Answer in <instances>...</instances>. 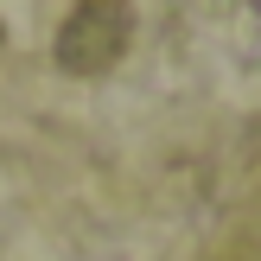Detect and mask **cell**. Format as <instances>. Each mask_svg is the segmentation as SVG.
Listing matches in <instances>:
<instances>
[{
  "instance_id": "1",
  "label": "cell",
  "mask_w": 261,
  "mask_h": 261,
  "mask_svg": "<svg viewBox=\"0 0 261 261\" xmlns=\"http://www.w3.org/2000/svg\"><path fill=\"white\" fill-rule=\"evenodd\" d=\"M127 51V7L121 0H83L58 32V64L76 76L115 70V58Z\"/></svg>"
}]
</instances>
